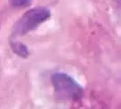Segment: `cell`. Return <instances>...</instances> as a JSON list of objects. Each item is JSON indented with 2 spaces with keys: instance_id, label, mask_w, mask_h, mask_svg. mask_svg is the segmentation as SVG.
Returning <instances> with one entry per match:
<instances>
[{
  "instance_id": "3",
  "label": "cell",
  "mask_w": 121,
  "mask_h": 109,
  "mask_svg": "<svg viewBox=\"0 0 121 109\" xmlns=\"http://www.w3.org/2000/svg\"><path fill=\"white\" fill-rule=\"evenodd\" d=\"M11 47L17 55L22 58H27L29 56V49L22 42L16 40H11Z\"/></svg>"
},
{
  "instance_id": "1",
  "label": "cell",
  "mask_w": 121,
  "mask_h": 109,
  "mask_svg": "<svg viewBox=\"0 0 121 109\" xmlns=\"http://www.w3.org/2000/svg\"><path fill=\"white\" fill-rule=\"evenodd\" d=\"M51 11L44 6H39L27 11L15 23L11 31L12 38L22 37L34 31L51 18Z\"/></svg>"
},
{
  "instance_id": "2",
  "label": "cell",
  "mask_w": 121,
  "mask_h": 109,
  "mask_svg": "<svg viewBox=\"0 0 121 109\" xmlns=\"http://www.w3.org/2000/svg\"><path fill=\"white\" fill-rule=\"evenodd\" d=\"M51 80L54 87L55 97L59 100H76L82 96L83 87L65 73L58 72L53 73Z\"/></svg>"
},
{
  "instance_id": "4",
  "label": "cell",
  "mask_w": 121,
  "mask_h": 109,
  "mask_svg": "<svg viewBox=\"0 0 121 109\" xmlns=\"http://www.w3.org/2000/svg\"><path fill=\"white\" fill-rule=\"evenodd\" d=\"M32 0H9V3L14 8H23L29 6Z\"/></svg>"
}]
</instances>
